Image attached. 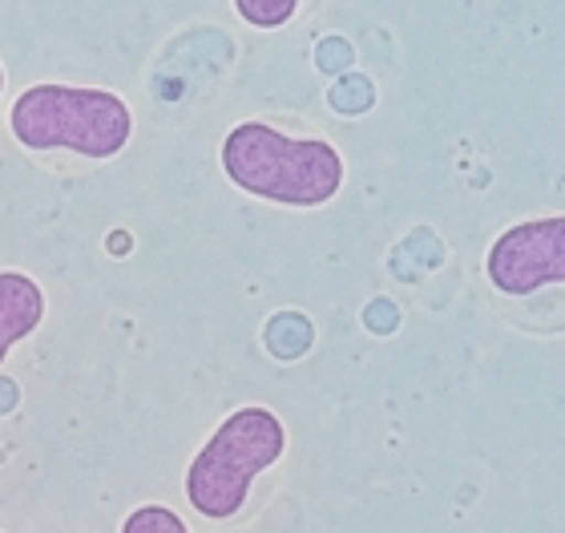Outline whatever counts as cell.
Masks as SVG:
<instances>
[{"mask_svg": "<svg viewBox=\"0 0 565 533\" xmlns=\"http://www.w3.org/2000/svg\"><path fill=\"white\" fill-rule=\"evenodd\" d=\"M489 284L505 296H533L542 287L565 279V218H533V223L509 226L505 235L489 247L484 259Z\"/></svg>", "mask_w": 565, "mask_h": 533, "instance_id": "277c9868", "label": "cell"}, {"mask_svg": "<svg viewBox=\"0 0 565 533\" xmlns=\"http://www.w3.org/2000/svg\"><path fill=\"white\" fill-rule=\"evenodd\" d=\"M45 320V291L24 271H0V364Z\"/></svg>", "mask_w": 565, "mask_h": 533, "instance_id": "5b68a950", "label": "cell"}, {"mask_svg": "<svg viewBox=\"0 0 565 533\" xmlns=\"http://www.w3.org/2000/svg\"><path fill=\"white\" fill-rule=\"evenodd\" d=\"M282 449H287V428L271 408L263 404L238 408L214 428V437L190 461L186 501L211 522L235 518L250 493V481L267 473Z\"/></svg>", "mask_w": 565, "mask_h": 533, "instance_id": "3957f363", "label": "cell"}, {"mask_svg": "<svg viewBox=\"0 0 565 533\" xmlns=\"http://www.w3.org/2000/svg\"><path fill=\"white\" fill-rule=\"evenodd\" d=\"M0 89H4V70H0Z\"/></svg>", "mask_w": 565, "mask_h": 533, "instance_id": "ba28073f", "label": "cell"}, {"mask_svg": "<svg viewBox=\"0 0 565 533\" xmlns=\"http://www.w3.org/2000/svg\"><path fill=\"white\" fill-rule=\"evenodd\" d=\"M235 12L255 29H279L299 12V0H238Z\"/></svg>", "mask_w": 565, "mask_h": 533, "instance_id": "8992f818", "label": "cell"}, {"mask_svg": "<svg viewBox=\"0 0 565 533\" xmlns=\"http://www.w3.org/2000/svg\"><path fill=\"white\" fill-rule=\"evenodd\" d=\"M121 533H190V525L166 505H141L121 522Z\"/></svg>", "mask_w": 565, "mask_h": 533, "instance_id": "52a82bcc", "label": "cell"}, {"mask_svg": "<svg viewBox=\"0 0 565 533\" xmlns=\"http://www.w3.org/2000/svg\"><path fill=\"white\" fill-rule=\"evenodd\" d=\"M223 170L255 199L311 211L340 194L343 158L323 138H287L267 121H243L223 138Z\"/></svg>", "mask_w": 565, "mask_h": 533, "instance_id": "6da1fadb", "label": "cell"}, {"mask_svg": "<svg viewBox=\"0 0 565 533\" xmlns=\"http://www.w3.org/2000/svg\"><path fill=\"white\" fill-rule=\"evenodd\" d=\"M9 126L29 150H70V154L118 158L134 134V114L109 89L41 82L12 102Z\"/></svg>", "mask_w": 565, "mask_h": 533, "instance_id": "7a4b0ae2", "label": "cell"}]
</instances>
